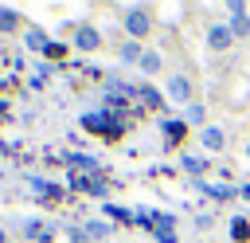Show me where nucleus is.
Segmentation results:
<instances>
[{
  "label": "nucleus",
  "instance_id": "1",
  "mask_svg": "<svg viewBox=\"0 0 250 243\" xmlns=\"http://www.w3.org/2000/svg\"><path fill=\"white\" fill-rule=\"evenodd\" d=\"M207 43H211L215 51H230V43H234V35H230V24H215V27L207 31Z\"/></svg>",
  "mask_w": 250,
  "mask_h": 243
},
{
  "label": "nucleus",
  "instance_id": "2",
  "mask_svg": "<svg viewBox=\"0 0 250 243\" xmlns=\"http://www.w3.org/2000/svg\"><path fill=\"white\" fill-rule=\"evenodd\" d=\"M250 31V20H246V8L242 4H230V35L238 39V35H246Z\"/></svg>",
  "mask_w": 250,
  "mask_h": 243
},
{
  "label": "nucleus",
  "instance_id": "3",
  "mask_svg": "<svg viewBox=\"0 0 250 243\" xmlns=\"http://www.w3.org/2000/svg\"><path fill=\"white\" fill-rule=\"evenodd\" d=\"M168 98H172V102H188V98H191V82H188L184 74H176V78L168 82Z\"/></svg>",
  "mask_w": 250,
  "mask_h": 243
},
{
  "label": "nucleus",
  "instance_id": "4",
  "mask_svg": "<svg viewBox=\"0 0 250 243\" xmlns=\"http://www.w3.org/2000/svg\"><path fill=\"white\" fill-rule=\"evenodd\" d=\"M125 27H129L133 35H145V31H148V16H145L141 8H133V12L125 16Z\"/></svg>",
  "mask_w": 250,
  "mask_h": 243
},
{
  "label": "nucleus",
  "instance_id": "5",
  "mask_svg": "<svg viewBox=\"0 0 250 243\" xmlns=\"http://www.w3.org/2000/svg\"><path fill=\"white\" fill-rule=\"evenodd\" d=\"M223 145H227V133L219 125H207L203 129V149H223Z\"/></svg>",
  "mask_w": 250,
  "mask_h": 243
},
{
  "label": "nucleus",
  "instance_id": "6",
  "mask_svg": "<svg viewBox=\"0 0 250 243\" xmlns=\"http://www.w3.org/2000/svg\"><path fill=\"white\" fill-rule=\"evenodd\" d=\"M199 188H203L207 196H215V200H230V196H234L230 184H199Z\"/></svg>",
  "mask_w": 250,
  "mask_h": 243
},
{
  "label": "nucleus",
  "instance_id": "7",
  "mask_svg": "<svg viewBox=\"0 0 250 243\" xmlns=\"http://www.w3.org/2000/svg\"><path fill=\"white\" fill-rule=\"evenodd\" d=\"M78 47H82V51H90V47H98V31H90V27H82V31H78Z\"/></svg>",
  "mask_w": 250,
  "mask_h": 243
},
{
  "label": "nucleus",
  "instance_id": "8",
  "mask_svg": "<svg viewBox=\"0 0 250 243\" xmlns=\"http://www.w3.org/2000/svg\"><path fill=\"white\" fill-rule=\"evenodd\" d=\"M160 129H164V137H168V141H180V137H184V122H164Z\"/></svg>",
  "mask_w": 250,
  "mask_h": 243
},
{
  "label": "nucleus",
  "instance_id": "9",
  "mask_svg": "<svg viewBox=\"0 0 250 243\" xmlns=\"http://www.w3.org/2000/svg\"><path fill=\"white\" fill-rule=\"evenodd\" d=\"M141 98H145V106H148V110H160V94H156L152 86H141Z\"/></svg>",
  "mask_w": 250,
  "mask_h": 243
},
{
  "label": "nucleus",
  "instance_id": "10",
  "mask_svg": "<svg viewBox=\"0 0 250 243\" xmlns=\"http://www.w3.org/2000/svg\"><path fill=\"white\" fill-rule=\"evenodd\" d=\"M184 169L188 172H207V157H184Z\"/></svg>",
  "mask_w": 250,
  "mask_h": 243
},
{
  "label": "nucleus",
  "instance_id": "11",
  "mask_svg": "<svg viewBox=\"0 0 250 243\" xmlns=\"http://www.w3.org/2000/svg\"><path fill=\"white\" fill-rule=\"evenodd\" d=\"M230 235H234V239H246V235H250V223H246L242 216H238V219H230Z\"/></svg>",
  "mask_w": 250,
  "mask_h": 243
},
{
  "label": "nucleus",
  "instance_id": "12",
  "mask_svg": "<svg viewBox=\"0 0 250 243\" xmlns=\"http://www.w3.org/2000/svg\"><path fill=\"white\" fill-rule=\"evenodd\" d=\"M188 122L203 125V106H199V102H191V106H188Z\"/></svg>",
  "mask_w": 250,
  "mask_h": 243
},
{
  "label": "nucleus",
  "instance_id": "13",
  "mask_svg": "<svg viewBox=\"0 0 250 243\" xmlns=\"http://www.w3.org/2000/svg\"><path fill=\"white\" fill-rule=\"evenodd\" d=\"M141 67L145 71H160V55H141Z\"/></svg>",
  "mask_w": 250,
  "mask_h": 243
},
{
  "label": "nucleus",
  "instance_id": "14",
  "mask_svg": "<svg viewBox=\"0 0 250 243\" xmlns=\"http://www.w3.org/2000/svg\"><path fill=\"white\" fill-rule=\"evenodd\" d=\"M105 212H109V216H113V219H133V216H129V212H125V208H113V204H109V208H105Z\"/></svg>",
  "mask_w": 250,
  "mask_h": 243
},
{
  "label": "nucleus",
  "instance_id": "15",
  "mask_svg": "<svg viewBox=\"0 0 250 243\" xmlns=\"http://www.w3.org/2000/svg\"><path fill=\"white\" fill-rule=\"evenodd\" d=\"M242 196H246V200H250V184H246V188H242Z\"/></svg>",
  "mask_w": 250,
  "mask_h": 243
},
{
  "label": "nucleus",
  "instance_id": "16",
  "mask_svg": "<svg viewBox=\"0 0 250 243\" xmlns=\"http://www.w3.org/2000/svg\"><path fill=\"white\" fill-rule=\"evenodd\" d=\"M0 239H4V231H0Z\"/></svg>",
  "mask_w": 250,
  "mask_h": 243
},
{
  "label": "nucleus",
  "instance_id": "17",
  "mask_svg": "<svg viewBox=\"0 0 250 243\" xmlns=\"http://www.w3.org/2000/svg\"><path fill=\"white\" fill-rule=\"evenodd\" d=\"M246 157H250V149H246Z\"/></svg>",
  "mask_w": 250,
  "mask_h": 243
}]
</instances>
